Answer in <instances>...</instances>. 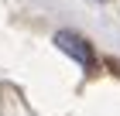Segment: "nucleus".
<instances>
[{"label":"nucleus","mask_w":120,"mask_h":116,"mask_svg":"<svg viewBox=\"0 0 120 116\" xmlns=\"http://www.w3.org/2000/svg\"><path fill=\"white\" fill-rule=\"evenodd\" d=\"M55 48L65 51L72 62H79L82 68H93V65H96V51H93V45L86 41L82 34H75V31H58V34H55Z\"/></svg>","instance_id":"f257e3e1"}]
</instances>
